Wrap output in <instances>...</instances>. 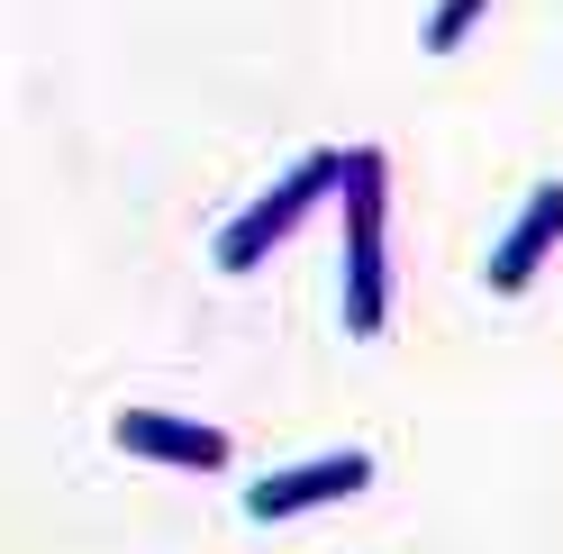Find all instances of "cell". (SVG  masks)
<instances>
[{
  "label": "cell",
  "instance_id": "5b68a950",
  "mask_svg": "<svg viewBox=\"0 0 563 554\" xmlns=\"http://www.w3.org/2000/svg\"><path fill=\"white\" fill-rule=\"evenodd\" d=\"M482 10V0H445V19H437V46H454V37H464V19Z\"/></svg>",
  "mask_w": 563,
  "mask_h": 554
},
{
  "label": "cell",
  "instance_id": "277c9868",
  "mask_svg": "<svg viewBox=\"0 0 563 554\" xmlns=\"http://www.w3.org/2000/svg\"><path fill=\"white\" fill-rule=\"evenodd\" d=\"M328 173H336V164H309V173H300V182L282 191V200H264V210L245 219V236H236V246H228V264H255V246H264V236H282V219H291L300 200H319V182H328Z\"/></svg>",
  "mask_w": 563,
  "mask_h": 554
},
{
  "label": "cell",
  "instance_id": "6da1fadb",
  "mask_svg": "<svg viewBox=\"0 0 563 554\" xmlns=\"http://www.w3.org/2000/svg\"><path fill=\"white\" fill-rule=\"evenodd\" d=\"M563 236V191H537V210L518 219V236L500 255H490V291H527V273H537V255Z\"/></svg>",
  "mask_w": 563,
  "mask_h": 554
},
{
  "label": "cell",
  "instance_id": "3957f363",
  "mask_svg": "<svg viewBox=\"0 0 563 554\" xmlns=\"http://www.w3.org/2000/svg\"><path fill=\"white\" fill-rule=\"evenodd\" d=\"M128 445H146V455H173V464H219L228 436L219 428H173V419H119Z\"/></svg>",
  "mask_w": 563,
  "mask_h": 554
},
{
  "label": "cell",
  "instance_id": "7a4b0ae2",
  "mask_svg": "<svg viewBox=\"0 0 563 554\" xmlns=\"http://www.w3.org/2000/svg\"><path fill=\"white\" fill-rule=\"evenodd\" d=\"M364 481V455H336V464H309V473H291V481H264L255 491V518H291L300 500H328V491H355Z\"/></svg>",
  "mask_w": 563,
  "mask_h": 554
}]
</instances>
